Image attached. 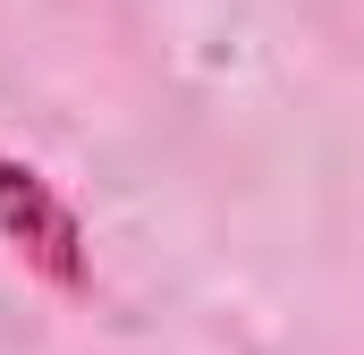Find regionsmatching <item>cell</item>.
<instances>
[{"mask_svg":"<svg viewBox=\"0 0 364 355\" xmlns=\"http://www.w3.org/2000/svg\"><path fill=\"white\" fill-rule=\"evenodd\" d=\"M0 246L43 288H60V296H85L93 288V237L77 220V203L34 161H17V153H0Z\"/></svg>","mask_w":364,"mask_h":355,"instance_id":"6da1fadb","label":"cell"}]
</instances>
